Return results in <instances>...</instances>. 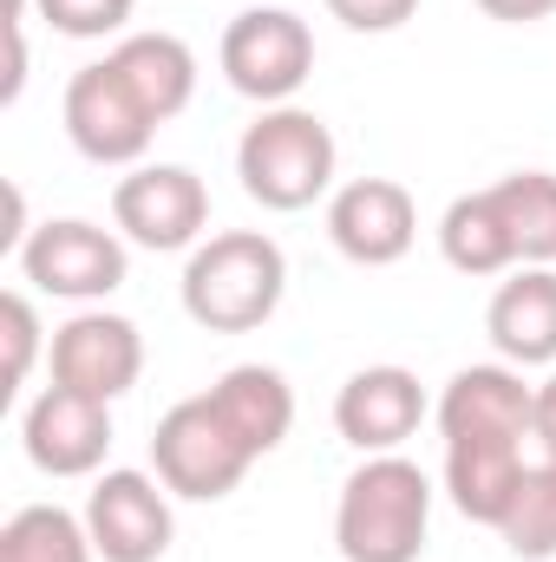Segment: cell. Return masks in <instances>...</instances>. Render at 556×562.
Listing matches in <instances>:
<instances>
[{
    "label": "cell",
    "instance_id": "cell-1",
    "mask_svg": "<svg viewBox=\"0 0 556 562\" xmlns=\"http://www.w3.org/2000/svg\"><path fill=\"white\" fill-rule=\"evenodd\" d=\"M288 294V256L263 229H223L190 249L184 262V314L210 334L263 327Z\"/></svg>",
    "mask_w": 556,
    "mask_h": 562
},
{
    "label": "cell",
    "instance_id": "cell-2",
    "mask_svg": "<svg viewBox=\"0 0 556 562\" xmlns=\"http://www.w3.org/2000/svg\"><path fill=\"white\" fill-rule=\"evenodd\" d=\"M432 530V484L413 458H367L334 504V543L347 562H419Z\"/></svg>",
    "mask_w": 556,
    "mask_h": 562
},
{
    "label": "cell",
    "instance_id": "cell-3",
    "mask_svg": "<svg viewBox=\"0 0 556 562\" xmlns=\"http://www.w3.org/2000/svg\"><path fill=\"white\" fill-rule=\"evenodd\" d=\"M334 132L301 105H263V119L236 144V177L263 210H308L334 190Z\"/></svg>",
    "mask_w": 556,
    "mask_h": 562
},
{
    "label": "cell",
    "instance_id": "cell-4",
    "mask_svg": "<svg viewBox=\"0 0 556 562\" xmlns=\"http://www.w3.org/2000/svg\"><path fill=\"white\" fill-rule=\"evenodd\" d=\"M151 464H157V477H164L170 497L216 504V497H230V491L249 477L256 451L243 445L236 425L216 413L210 393H197V400H177V406L157 419V431H151Z\"/></svg>",
    "mask_w": 556,
    "mask_h": 562
},
{
    "label": "cell",
    "instance_id": "cell-5",
    "mask_svg": "<svg viewBox=\"0 0 556 562\" xmlns=\"http://www.w3.org/2000/svg\"><path fill=\"white\" fill-rule=\"evenodd\" d=\"M314 72V33L288 7H243L223 26V79L256 99V105H288Z\"/></svg>",
    "mask_w": 556,
    "mask_h": 562
},
{
    "label": "cell",
    "instance_id": "cell-6",
    "mask_svg": "<svg viewBox=\"0 0 556 562\" xmlns=\"http://www.w3.org/2000/svg\"><path fill=\"white\" fill-rule=\"evenodd\" d=\"M66 138L73 150L86 157V164H138L151 138H157V119L144 112V99L125 86V72L112 66V53L105 59H92V66H79L73 79H66Z\"/></svg>",
    "mask_w": 556,
    "mask_h": 562
},
{
    "label": "cell",
    "instance_id": "cell-7",
    "mask_svg": "<svg viewBox=\"0 0 556 562\" xmlns=\"http://www.w3.org/2000/svg\"><path fill=\"white\" fill-rule=\"evenodd\" d=\"M20 276L33 281L40 294H59V301H105L112 288H125V243L86 216H59V223H40L26 243H20Z\"/></svg>",
    "mask_w": 556,
    "mask_h": 562
},
{
    "label": "cell",
    "instance_id": "cell-8",
    "mask_svg": "<svg viewBox=\"0 0 556 562\" xmlns=\"http://www.w3.org/2000/svg\"><path fill=\"white\" fill-rule=\"evenodd\" d=\"M112 223L125 229V243L157 249V256L197 249V236L210 229V190L184 164H138L112 190Z\"/></svg>",
    "mask_w": 556,
    "mask_h": 562
},
{
    "label": "cell",
    "instance_id": "cell-9",
    "mask_svg": "<svg viewBox=\"0 0 556 562\" xmlns=\"http://www.w3.org/2000/svg\"><path fill=\"white\" fill-rule=\"evenodd\" d=\"M53 386H73V393H92V400H125L144 373V334L125 314H105V307H86L73 314L66 327H53Z\"/></svg>",
    "mask_w": 556,
    "mask_h": 562
},
{
    "label": "cell",
    "instance_id": "cell-10",
    "mask_svg": "<svg viewBox=\"0 0 556 562\" xmlns=\"http://www.w3.org/2000/svg\"><path fill=\"white\" fill-rule=\"evenodd\" d=\"M86 530L105 562H157L177 537L170 491L151 471H105L86 497Z\"/></svg>",
    "mask_w": 556,
    "mask_h": 562
},
{
    "label": "cell",
    "instance_id": "cell-11",
    "mask_svg": "<svg viewBox=\"0 0 556 562\" xmlns=\"http://www.w3.org/2000/svg\"><path fill=\"white\" fill-rule=\"evenodd\" d=\"M20 445L46 477H92L112 451V406L73 386H46L20 419Z\"/></svg>",
    "mask_w": 556,
    "mask_h": 562
},
{
    "label": "cell",
    "instance_id": "cell-12",
    "mask_svg": "<svg viewBox=\"0 0 556 562\" xmlns=\"http://www.w3.org/2000/svg\"><path fill=\"white\" fill-rule=\"evenodd\" d=\"M327 236L354 269H393L419 236V210L407 183L393 177H354L327 203Z\"/></svg>",
    "mask_w": 556,
    "mask_h": 562
},
{
    "label": "cell",
    "instance_id": "cell-13",
    "mask_svg": "<svg viewBox=\"0 0 556 562\" xmlns=\"http://www.w3.org/2000/svg\"><path fill=\"white\" fill-rule=\"evenodd\" d=\"M419 419H425V386L407 367H360L334 400V431L367 458L400 451L419 431Z\"/></svg>",
    "mask_w": 556,
    "mask_h": 562
},
{
    "label": "cell",
    "instance_id": "cell-14",
    "mask_svg": "<svg viewBox=\"0 0 556 562\" xmlns=\"http://www.w3.org/2000/svg\"><path fill=\"white\" fill-rule=\"evenodd\" d=\"M537 419V386H524L518 367H465L438 393V431L445 445L458 438H531Z\"/></svg>",
    "mask_w": 556,
    "mask_h": 562
},
{
    "label": "cell",
    "instance_id": "cell-15",
    "mask_svg": "<svg viewBox=\"0 0 556 562\" xmlns=\"http://www.w3.org/2000/svg\"><path fill=\"white\" fill-rule=\"evenodd\" d=\"M524 471L531 464H524L518 438H458V445H445V491L471 524L498 530L511 517V504H518Z\"/></svg>",
    "mask_w": 556,
    "mask_h": 562
},
{
    "label": "cell",
    "instance_id": "cell-16",
    "mask_svg": "<svg viewBox=\"0 0 556 562\" xmlns=\"http://www.w3.org/2000/svg\"><path fill=\"white\" fill-rule=\"evenodd\" d=\"M485 334L511 367H551L556 360V269H518L491 294Z\"/></svg>",
    "mask_w": 556,
    "mask_h": 562
},
{
    "label": "cell",
    "instance_id": "cell-17",
    "mask_svg": "<svg viewBox=\"0 0 556 562\" xmlns=\"http://www.w3.org/2000/svg\"><path fill=\"white\" fill-rule=\"evenodd\" d=\"M112 66L125 72V86L144 99V112L157 125H170L197 92V53L177 33H125L112 46Z\"/></svg>",
    "mask_w": 556,
    "mask_h": 562
},
{
    "label": "cell",
    "instance_id": "cell-18",
    "mask_svg": "<svg viewBox=\"0 0 556 562\" xmlns=\"http://www.w3.org/2000/svg\"><path fill=\"white\" fill-rule=\"evenodd\" d=\"M210 400H216V413L243 431V445L256 451V458H269L281 438H288V425H294V393H288V380H281L276 367H230L216 386H210Z\"/></svg>",
    "mask_w": 556,
    "mask_h": 562
},
{
    "label": "cell",
    "instance_id": "cell-19",
    "mask_svg": "<svg viewBox=\"0 0 556 562\" xmlns=\"http://www.w3.org/2000/svg\"><path fill=\"white\" fill-rule=\"evenodd\" d=\"M438 249L458 276H504L518 269V243L491 203V190H471V196H452V210L438 216Z\"/></svg>",
    "mask_w": 556,
    "mask_h": 562
},
{
    "label": "cell",
    "instance_id": "cell-20",
    "mask_svg": "<svg viewBox=\"0 0 556 562\" xmlns=\"http://www.w3.org/2000/svg\"><path fill=\"white\" fill-rule=\"evenodd\" d=\"M491 203L518 243L524 269H551L556 262V170H511L491 183Z\"/></svg>",
    "mask_w": 556,
    "mask_h": 562
},
{
    "label": "cell",
    "instance_id": "cell-21",
    "mask_svg": "<svg viewBox=\"0 0 556 562\" xmlns=\"http://www.w3.org/2000/svg\"><path fill=\"white\" fill-rule=\"evenodd\" d=\"M92 530L86 517L59 510V504H26L7 517L0 530V562H92Z\"/></svg>",
    "mask_w": 556,
    "mask_h": 562
},
{
    "label": "cell",
    "instance_id": "cell-22",
    "mask_svg": "<svg viewBox=\"0 0 556 562\" xmlns=\"http://www.w3.org/2000/svg\"><path fill=\"white\" fill-rule=\"evenodd\" d=\"M498 537L511 543L518 562H551L556 557V451H544V458L524 471L518 504H511V517L498 524Z\"/></svg>",
    "mask_w": 556,
    "mask_h": 562
},
{
    "label": "cell",
    "instance_id": "cell-23",
    "mask_svg": "<svg viewBox=\"0 0 556 562\" xmlns=\"http://www.w3.org/2000/svg\"><path fill=\"white\" fill-rule=\"evenodd\" d=\"M33 7L66 40H105V33H125V20H132L138 0H33Z\"/></svg>",
    "mask_w": 556,
    "mask_h": 562
},
{
    "label": "cell",
    "instance_id": "cell-24",
    "mask_svg": "<svg viewBox=\"0 0 556 562\" xmlns=\"http://www.w3.org/2000/svg\"><path fill=\"white\" fill-rule=\"evenodd\" d=\"M0 321H7V386H20L26 367H33V353H40L33 301H26V294H7V301H0Z\"/></svg>",
    "mask_w": 556,
    "mask_h": 562
},
{
    "label": "cell",
    "instance_id": "cell-25",
    "mask_svg": "<svg viewBox=\"0 0 556 562\" xmlns=\"http://www.w3.org/2000/svg\"><path fill=\"white\" fill-rule=\"evenodd\" d=\"M327 13L354 33H393L419 13V0H327Z\"/></svg>",
    "mask_w": 556,
    "mask_h": 562
},
{
    "label": "cell",
    "instance_id": "cell-26",
    "mask_svg": "<svg viewBox=\"0 0 556 562\" xmlns=\"http://www.w3.org/2000/svg\"><path fill=\"white\" fill-rule=\"evenodd\" d=\"M491 20H504V26H531V20H551L556 0H478Z\"/></svg>",
    "mask_w": 556,
    "mask_h": 562
},
{
    "label": "cell",
    "instance_id": "cell-27",
    "mask_svg": "<svg viewBox=\"0 0 556 562\" xmlns=\"http://www.w3.org/2000/svg\"><path fill=\"white\" fill-rule=\"evenodd\" d=\"M531 438H537L544 451H556V373L537 386V419H531Z\"/></svg>",
    "mask_w": 556,
    "mask_h": 562
}]
</instances>
